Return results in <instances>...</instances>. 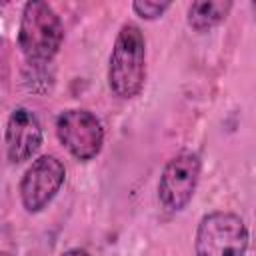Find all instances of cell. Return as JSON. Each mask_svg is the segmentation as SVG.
<instances>
[{
    "instance_id": "9c48e42d",
    "label": "cell",
    "mask_w": 256,
    "mask_h": 256,
    "mask_svg": "<svg viewBox=\"0 0 256 256\" xmlns=\"http://www.w3.org/2000/svg\"><path fill=\"white\" fill-rule=\"evenodd\" d=\"M168 8H170V2H148V0L132 2L134 14L140 16V18H144V20H156V18H160Z\"/></svg>"
},
{
    "instance_id": "6da1fadb",
    "label": "cell",
    "mask_w": 256,
    "mask_h": 256,
    "mask_svg": "<svg viewBox=\"0 0 256 256\" xmlns=\"http://www.w3.org/2000/svg\"><path fill=\"white\" fill-rule=\"evenodd\" d=\"M146 84V40L142 30L126 22L120 26L108 62V86L122 98H136Z\"/></svg>"
},
{
    "instance_id": "ba28073f",
    "label": "cell",
    "mask_w": 256,
    "mask_h": 256,
    "mask_svg": "<svg viewBox=\"0 0 256 256\" xmlns=\"http://www.w3.org/2000/svg\"><path fill=\"white\" fill-rule=\"evenodd\" d=\"M230 0H204V2H192L186 12V22L192 30L196 32H208L216 26H220L230 10H232Z\"/></svg>"
},
{
    "instance_id": "52a82bcc",
    "label": "cell",
    "mask_w": 256,
    "mask_h": 256,
    "mask_svg": "<svg viewBox=\"0 0 256 256\" xmlns=\"http://www.w3.org/2000/svg\"><path fill=\"white\" fill-rule=\"evenodd\" d=\"M6 156L12 164L30 160L42 146V126L32 110L18 106L10 112L4 128Z\"/></svg>"
},
{
    "instance_id": "8992f818",
    "label": "cell",
    "mask_w": 256,
    "mask_h": 256,
    "mask_svg": "<svg viewBox=\"0 0 256 256\" xmlns=\"http://www.w3.org/2000/svg\"><path fill=\"white\" fill-rule=\"evenodd\" d=\"M66 180V168L60 158L44 154L36 158L20 180V202L26 212L36 214L44 210L60 192Z\"/></svg>"
},
{
    "instance_id": "8fae6325",
    "label": "cell",
    "mask_w": 256,
    "mask_h": 256,
    "mask_svg": "<svg viewBox=\"0 0 256 256\" xmlns=\"http://www.w3.org/2000/svg\"><path fill=\"white\" fill-rule=\"evenodd\" d=\"M0 256H14V254H10V252H6V250H0Z\"/></svg>"
},
{
    "instance_id": "3957f363",
    "label": "cell",
    "mask_w": 256,
    "mask_h": 256,
    "mask_svg": "<svg viewBox=\"0 0 256 256\" xmlns=\"http://www.w3.org/2000/svg\"><path fill=\"white\" fill-rule=\"evenodd\" d=\"M250 242L244 220L226 210L204 214L196 228V256H246Z\"/></svg>"
},
{
    "instance_id": "7a4b0ae2",
    "label": "cell",
    "mask_w": 256,
    "mask_h": 256,
    "mask_svg": "<svg viewBox=\"0 0 256 256\" xmlns=\"http://www.w3.org/2000/svg\"><path fill=\"white\" fill-rule=\"evenodd\" d=\"M64 42V24L56 10L42 0L26 2L18 26V48L28 64H48Z\"/></svg>"
},
{
    "instance_id": "5b68a950",
    "label": "cell",
    "mask_w": 256,
    "mask_h": 256,
    "mask_svg": "<svg viewBox=\"0 0 256 256\" xmlns=\"http://www.w3.org/2000/svg\"><path fill=\"white\" fill-rule=\"evenodd\" d=\"M56 136L60 144L80 162L96 158L104 146L102 122L84 108H70L56 118Z\"/></svg>"
},
{
    "instance_id": "30bf717a",
    "label": "cell",
    "mask_w": 256,
    "mask_h": 256,
    "mask_svg": "<svg viewBox=\"0 0 256 256\" xmlns=\"http://www.w3.org/2000/svg\"><path fill=\"white\" fill-rule=\"evenodd\" d=\"M60 256H90V252H86L84 248H70V250L62 252Z\"/></svg>"
},
{
    "instance_id": "277c9868",
    "label": "cell",
    "mask_w": 256,
    "mask_h": 256,
    "mask_svg": "<svg viewBox=\"0 0 256 256\" xmlns=\"http://www.w3.org/2000/svg\"><path fill=\"white\" fill-rule=\"evenodd\" d=\"M200 170V156L192 150H182L164 164L158 180V200L168 212H182L192 202Z\"/></svg>"
}]
</instances>
